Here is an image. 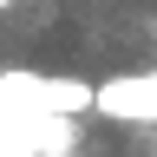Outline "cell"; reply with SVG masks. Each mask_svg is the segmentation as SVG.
Segmentation results:
<instances>
[{"mask_svg": "<svg viewBox=\"0 0 157 157\" xmlns=\"http://www.w3.org/2000/svg\"><path fill=\"white\" fill-rule=\"evenodd\" d=\"M0 92L26 111H52V118H85L92 111V85L85 78H46V72H7Z\"/></svg>", "mask_w": 157, "mask_h": 157, "instance_id": "obj_1", "label": "cell"}, {"mask_svg": "<svg viewBox=\"0 0 157 157\" xmlns=\"http://www.w3.org/2000/svg\"><path fill=\"white\" fill-rule=\"evenodd\" d=\"M7 7H13V0H0V13H7Z\"/></svg>", "mask_w": 157, "mask_h": 157, "instance_id": "obj_3", "label": "cell"}, {"mask_svg": "<svg viewBox=\"0 0 157 157\" xmlns=\"http://www.w3.org/2000/svg\"><path fill=\"white\" fill-rule=\"evenodd\" d=\"M92 111L118 118V124H157V72H124L92 85Z\"/></svg>", "mask_w": 157, "mask_h": 157, "instance_id": "obj_2", "label": "cell"}]
</instances>
